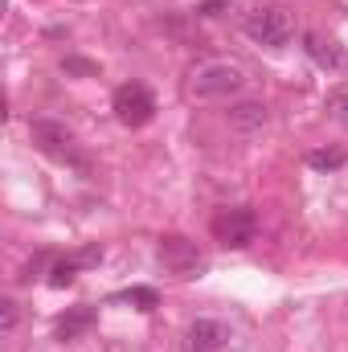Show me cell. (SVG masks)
Instances as JSON below:
<instances>
[{"instance_id": "6da1fadb", "label": "cell", "mask_w": 348, "mask_h": 352, "mask_svg": "<svg viewBox=\"0 0 348 352\" xmlns=\"http://www.w3.org/2000/svg\"><path fill=\"white\" fill-rule=\"evenodd\" d=\"M242 82H246V74L234 62H205L193 70V94L197 98H230L242 90Z\"/></svg>"}, {"instance_id": "7a4b0ae2", "label": "cell", "mask_w": 348, "mask_h": 352, "mask_svg": "<svg viewBox=\"0 0 348 352\" xmlns=\"http://www.w3.org/2000/svg\"><path fill=\"white\" fill-rule=\"evenodd\" d=\"M291 33H295V25L283 8H254L246 16V37L266 45V50H283L291 41Z\"/></svg>"}, {"instance_id": "3957f363", "label": "cell", "mask_w": 348, "mask_h": 352, "mask_svg": "<svg viewBox=\"0 0 348 352\" xmlns=\"http://www.w3.org/2000/svg\"><path fill=\"white\" fill-rule=\"evenodd\" d=\"M160 263L164 270H173L180 278H197V274H205V254H201V246L197 242H188V238H180V234H168V238H160Z\"/></svg>"}, {"instance_id": "277c9868", "label": "cell", "mask_w": 348, "mask_h": 352, "mask_svg": "<svg viewBox=\"0 0 348 352\" xmlns=\"http://www.w3.org/2000/svg\"><path fill=\"white\" fill-rule=\"evenodd\" d=\"M115 115L123 127H144L152 115H156V98L144 82H123L115 90Z\"/></svg>"}, {"instance_id": "5b68a950", "label": "cell", "mask_w": 348, "mask_h": 352, "mask_svg": "<svg viewBox=\"0 0 348 352\" xmlns=\"http://www.w3.org/2000/svg\"><path fill=\"white\" fill-rule=\"evenodd\" d=\"M213 234H217L221 246L242 250V246L254 242V234H259V217H254L250 209H221V213L213 217Z\"/></svg>"}, {"instance_id": "8992f818", "label": "cell", "mask_w": 348, "mask_h": 352, "mask_svg": "<svg viewBox=\"0 0 348 352\" xmlns=\"http://www.w3.org/2000/svg\"><path fill=\"white\" fill-rule=\"evenodd\" d=\"M29 131H33V144H37L45 156H54V160H62V164H83V160H78V148H74V135H70L62 123L37 119Z\"/></svg>"}, {"instance_id": "52a82bcc", "label": "cell", "mask_w": 348, "mask_h": 352, "mask_svg": "<svg viewBox=\"0 0 348 352\" xmlns=\"http://www.w3.org/2000/svg\"><path fill=\"white\" fill-rule=\"evenodd\" d=\"M230 340H234V332H230V324H221V320H197V324L188 328L193 352H221V349H230Z\"/></svg>"}, {"instance_id": "ba28073f", "label": "cell", "mask_w": 348, "mask_h": 352, "mask_svg": "<svg viewBox=\"0 0 348 352\" xmlns=\"http://www.w3.org/2000/svg\"><path fill=\"white\" fill-rule=\"evenodd\" d=\"M94 324H98V311H94V307H70V311L54 324V336H58L62 344H74V340L87 336Z\"/></svg>"}, {"instance_id": "9c48e42d", "label": "cell", "mask_w": 348, "mask_h": 352, "mask_svg": "<svg viewBox=\"0 0 348 352\" xmlns=\"http://www.w3.org/2000/svg\"><path fill=\"white\" fill-rule=\"evenodd\" d=\"M303 50H307V58H312L316 66H324V70H340V66H345V50H340L332 37L307 33V37H303Z\"/></svg>"}, {"instance_id": "30bf717a", "label": "cell", "mask_w": 348, "mask_h": 352, "mask_svg": "<svg viewBox=\"0 0 348 352\" xmlns=\"http://www.w3.org/2000/svg\"><path fill=\"white\" fill-rule=\"evenodd\" d=\"M230 123H234V131H242V135L262 131V127H266V107H262V102H238V107L230 111Z\"/></svg>"}, {"instance_id": "8fae6325", "label": "cell", "mask_w": 348, "mask_h": 352, "mask_svg": "<svg viewBox=\"0 0 348 352\" xmlns=\"http://www.w3.org/2000/svg\"><path fill=\"white\" fill-rule=\"evenodd\" d=\"M307 164H312L316 173H332V168H345V152H336V148H320V152L307 156Z\"/></svg>"}, {"instance_id": "7c38bea8", "label": "cell", "mask_w": 348, "mask_h": 352, "mask_svg": "<svg viewBox=\"0 0 348 352\" xmlns=\"http://www.w3.org/2000/svg\"><path fill=\"white\" fill-rule=\"evenodd\" d=\"M78 270H83V263H78L74 254H70V258H62V263H54V270H50V287H70Z\"/></svg>"}, {"instance_id": "4fadbf2b", "label": "cell", "mask_w": 348, "mask_h": 352, "mask_svg": "<svg viewBox=\"0 0 348 352\" xmlns=\"http://www.w3.org/2000/svg\"><path fill=\"white\" fill-rule=\"evenodd\" d=\"M123 299H127V303H140V311H152V307L160 303V295H156L152 287H131V291H123Z\"/></svg>"}, {"instance_id": "5bb4252c", "label": "cell", "mask_w": 348, "mask_h": 352, "mask_svg": "<svg viewBox=\"0 0 348 352\" xmlns=\"http://www.w3.org/2000/svg\"><path fill=\"white\" fill-rule=\"evenodd\" d=\"M328 115H332L336 123H345V127H348V90L328 94Z\"/></svg>"}, {"instance_id": "9a60e30c", "label": "cell", "mask_w": 348, "mask_h": 352, "mask_svg": "<svg viewBox=\"0 0 348 352\" xmlns=\"http://www.w3.org/2000/svg\"><path fill=\"white\" fill-rule=\"evenodd\" d=\"M17 320H21V316H17V303H12V299H0V332H4V336L17 332Z\"/></svg>"}, {"instance_id": "2e32d148", "label": "cell", "mask_w": 348, "mask_h": 352, "mask_svg": "<svg viewBox=\"0 0 348 352\" xmlns=\"http://www.w3.org/2000/svg\"><path fill=\"white\" fill-rule=\"evenodd\" d=\"M74 258H78V263H83V266H94V263H98V258H102V250H98V246H87V250H78Z\"/></svg>"}, {"instance_id": "e0dca14e", "label": "cell", "mask_w": 348, "mask_h": 352, "mask_svg": "<svg viewBox=\"0 0 348 352\" xmlns=\"http://www.w3.org/2000/svg\"><path fill=\"white\" fill-rule=\"evenodd\" d=\"M62 66H66L70 74H90V70H94V66H90V62H83V58H66Z\"/></svg>"}, {"instance_id": "ac0fdd59", "label": "cell", "mask_w": 348, "mask_h": 352, "mask_svg": "<svg viewBox=\"0 0 348 352\" xmlns=\"http://www.w3.org/2000/svg\"><path fill=\"white\" fill-rule=\"evenodd\" d=\"M221 8H226V0H205V4L197 8V12H201V16H217Z\"/></svg>"}]
</instances>
